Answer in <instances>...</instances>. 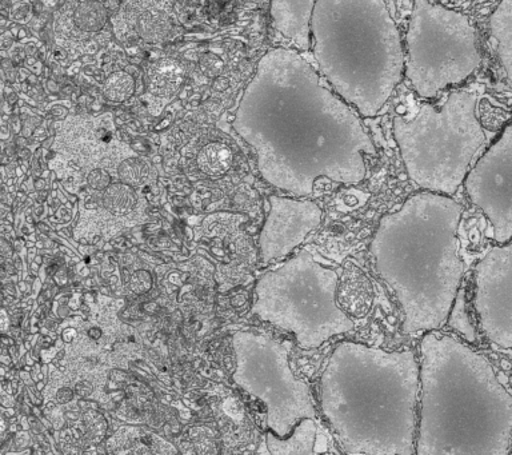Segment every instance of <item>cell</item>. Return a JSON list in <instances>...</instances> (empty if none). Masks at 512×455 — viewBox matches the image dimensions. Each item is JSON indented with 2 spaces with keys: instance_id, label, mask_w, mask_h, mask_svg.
Wrapping results in <instances>:
<instances>
[{
  "instance_id": "1",
  "label": "cell",
  "mask_w": 512,
  "mask_h": 455,
  "mask_svg": "<svg viewBox=\"0 0 512 455\" xmlns=\"http://www.w3.org/2000/svg\"><path fill=\"white\" fill-rule=\"evenodd\" d=\"M236 129L264 179L299 197L316 179L358 185L375 146L355 111L294 50L268 51L240 105Z\"/></svg>"
},
{
  "instance_id": "2",
  "label": "cell",
  "mask_w": 512,
  "mask_h": 455,
  "mask_svg": "<svg viewBox=\"0 0 512 455\" xmlns=\"http://www.w3.org/2000/svg\"><path fill=\"white\" fill-rule=\"evenodd\" d=\"M415 454L508 455L512 397L486 357L442 334L420 343Z\"/></svg>"
},
{
  "instance_id": "3",
  "label": "cell",
  "mask_w": 512,
  "mask_h": 455,
  "mask_svg": "<svg viewBox=\"0 0 512 455\" xmlns=\"http://www.w3.org/2000/svg\"><path fill=\"white\" fill-rule=\"evenodd\" d=\"M320 405L344 453L415 454L419 361L414 350L342 342L320 379Z\"/></svg>"
},
{
  "instance_id": "4",
  "label": "cell",
  "mask_w": 512,
  "mask_h": 455,
  "mask_svg": "<svg viewBox=\"0 0 512 455\" xmlns=\"http://www.w3.org/2000/svg\"><path fill=\"white\" fill-rule=\"evenodd\" d=\"M462 210L448 195L423 190L380 219L370 250L398 299L406 334L438 329L450 314L464 273Z\"/></svg>"
},
{
  "instance_id": "5",
  "label": "cell",
  "mask_w": 512,
  "mask_h": 455,
  "mask_svg": "<svg viewBox=\"0 0 512 455\" xmlns=\"http://www.w3.org/2000/svg\"><path fill=\"white\" fill-rule=\"evenodd\" d=\"M310 29L320 73L362 117H376L404 74L402 38L384 0H316Z\"/></svg>"
},
{
  "instance_id": "6",
  "label": "cell",
  "mask_w": 512,
  "mask_h": 455,
  "mask_svg": "<svg viewBox=\"0 0 512 455\" xmlns=\"http://www.w3.org/2000/svg\"><path fill=\"white\" fill-rule=\"evenodd\" d=\"M478 97L454 91L439 109L420 106L414 118L394 119V137L410 181L420 189L452 197L486 146Z\"/></svg>"
},
{
  "instance_id": "7",
  "label": "cell",
  "mask_w": 512,
  "mask_h": 455,
  "mask_svg": "<svg viewBox=\"0 0 512 455\" xmlns=\"http://www.w3.org/2000/svg\"><path fill=\"white\" fill-rule=\"evenodd\" d=\"M338 283V271L322 265L308 251H300L259 279L252 311L294 334L302 349H318L355 327L339 307Z\"/></svg>"
},
{
  "instance_id": "8",
  "label": "cell",
  "mask_w": 512,
  "mask_h": 455,
  "mask_svg": "<svg viewBox=\"0 0 512 455\" xmlns=\"http://www.w3.org/2000/svg\"><path fill=\"white\" fill-rule=\"evenodd\" d=\"M406 47L404 73L424 99L460 85L482 62L470 18L432 0H414Z\"/></svg>"
},
{
  "instance_id": "9",
  "label": "cell",
  "mask_w": 512,
  "mask_h": 455,
  "mask_svg": "<svg viewBox=\"0 0 512 455\" xmlns=\"http://www.w3.org/2000/svg\"><path fill=\"white\" fill-rule=\"evenodd\" d=\"M235 351V381L266 407L272 433L286 438L300 419H316L310 386L292 373L290 342L239 333L235 335Z\"/></svg>"
},
{
  "instance_id": "10",
  "label": "cell",
  "mask_w": 512,
  "mask_h": 455,
  "mask_svg": "<svg viewBox=\"0 0 512 455\" xmlns=\"http://www.w3.org/2000/svg\"><path fill=\"white\" fill-rule=\"evenodd\" d=\"M468 198L486 215L499 245L512 235V126L468 170L463 179Z\"/></svg>"
},
{
  "instance_id": "11",
  "label": "cell",
  "mask_w": 512,
  "mask_h": 455,
  "mask_svg": "<svg viewBox=\"0 0 512 455\" xmlns=\"http://www.w3.org/2000/svg\"><path fill=\"white\" fill-rule=\"evenodd\" d=\"M474 307L488 341L512 347V245L491 247L475 266Z\"/></svg>"
},
{
  "instance_id": "12",
  "label": "cell",
  "mask_w": 512,
  "mask_h": 455,
  "mask_svg": "<svg viewBox=\"0 0 512 455\" xmlns=\"http://www.w3.org/2000/svg\"><path fill=\"white\" fill-rule=\"evenodd\" d=\"M323 211L310 199L271 197L270 213L260 233L264 263L287 257L322 223Z\"/></svg>"
},
{
  "instance_id": "13",
  "label": "cell",
  "mask_w": 512,
  "mask_h": 455,
  "mask_svg": "<svg viewBox=\"0 0 512 455\" xmlns=\"http://www.w3.org/2000/svg\"><path fill=\"white\" fill-rule=\"evenodd\" d=\"M316 0H271L275 30L300 51L311 47V18Z\"/></svg>"
},
{
  "instance_id": "14",
  "label": "cell",
  "mask_w": 512,
  "mask_h": 455,
  "mask_svg": "<svg viewBox=\"0 0 512 455\" xmlns=\"http://www.w3.org/2000/svg\"><path fill=\"white\" fill-rule=\"evenodd\" d=\"M318 435V422L314 418H303L296 423L291 434L279 438L274 433H267L268 451L274 455L316 454L315 442Z\"/></svg>"
},
{
  "instance_id": "15",
  "label": "cell",
  "mask_w": 512,
  "mask_h": 455,
  "mask_svg": "<svg viewBox=\"0 0 512 455\" xmlns=\"http://www.w3.org/2000/svg\"><path fill=\"white\" fill-rule=\"evenodd\" d=\"M490 33L494 39L507 81L512 79V0H502L490 17Z\"/></svg>"
},
{
  "instance_id": "16",
  "label": "cell",
  "mask_w": 512,
  "mask_h": 455,
  "mask_svg": "<svg viewBox=\"0 0 512 455\" xmlns=\"http://www.w3.org/2000/svg\"><path fill=\"white\" fill-rule=\"evenodd\" d=\"M231 154L222 145H210L199 155L200 169L207 174H220L230 167Z\"/></svg>"
},
{
  "instance_id": "17",
  "label": "cell",
  "mask_w": 512,
  "mask_h": 455,
  "mask_svg": "<svg viewBox=\"0 0 512 455\" xmlns=\"http://www.w3.org/2000/svg\"><path fill=\"white\" fill-rule=\"evenodd\" d=\"M75 22L84 31L100 30L106 22V13L99 3H82L76 10Z\"/></svg>"
},
{
  "instance_id": "18",
  "label": "cell",
  "mask_w": 512,
  "mask_h": 455,
  "mask_svg": "<svg viewBox=\"0 0 512 455\" xmlns=\"http://www.w3.org/2000/svg\"><path fill=\"white\" fill-rule=\"evenodd\" d=\"M450 326L454 329L459 330L460 334L464 335L468 341L474 342L476 335L475 329L472 327L470 317L466 313V301H464V291L458 290L456 294L454 305H452L450 314Z\"/></svg>"
},
{
  "instance_id": "19",
  "label": "cell",
  "mask_w": 512,
  "mask_h": 455,
  "mask_svg": "<svg viewBox=\"0 0 512 455\" xmlns=\"http://www.w3.org/2000/svg\"><path fill=\"white\" fill-rule=\"evenodd\" d=\"M180 79H182V70L171 61L160 62L152 75V82L156 89H171V93L178 86Z\"/></svg>"
},
{
  "instance_id": "20",
  "label": "cell",
  "mask_w": 512,
  "mask_h": 455,
  "mask_svg": "<svg viewBox=\"0 0 512 455\" xmlns=\"http://www.w3.org/2000/svg\"><path fill=\"white\" fill-rule=\"evenodd\" d=\"M132 90H134V81L126 74H119L108 79L106 95L111 101L122 102L130 97Z\"/></svg>"
},
{
  "instance_id": "21",
  "label": "cell",
  "mask_w": 512,
  "mask_h": 455,
  "mask_svg": "<svg viewBox=\"0 0 512 455\" xmlns=\"http://www.w3.org/2000/svg\"><path fill=\"white\" fill-rule=\"evenodd\" d=\"M132 289L136 291V293H144L151 287V277L144 271H139L132 278Z\"/></svg>"
},
{
  "instance_id": "22",
  "label": "cell",
  "mask_w": 512,
  "mask_h": 455,
  "mask_svg": "<svg viewBox=\"0 0 512 455\" xmlns=\"http://www.w3.org/2000/svg\"><path fill=\"white\" fill-rule=\"evenodd\" d=\"M94 174L98 177V182L92 183V186L96 187V189L102 190L103 187L108 185L110 178H108V175L104 174L103 171H94Z\"/></svg>"
},
{
  "instance_id": "23",
  "label": "cell",
  "mask_w": 512,
  "mask_h": 455,
  "mask_svg": "<svg viewBox=\"0 0 512 455\" xmlns=\"http://www.w3.org/2000/svg\"><path fill=\"white\" fill-rule=\"evenodd\" d=\"M8 326V319L6 317V314H4V311H0V330L4 331L7 330Z\"/></svg>"
}]
</instances>
